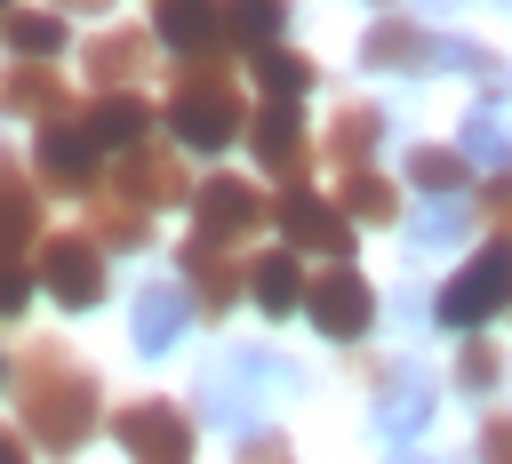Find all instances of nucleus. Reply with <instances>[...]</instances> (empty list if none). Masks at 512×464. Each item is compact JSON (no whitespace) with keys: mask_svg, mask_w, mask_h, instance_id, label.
I'll return each instance as SVG.
<instances>
[{"mask_svg":"<svg viewBox=\"0 0 512 464\" xmlns=\"http://www.w3.org/2000/svg\"><path fill=\"white\" fill-rule=\"evenodd\" d=\"M32 184L16 176V160H0V264H16V248L32 240Z\"/></svg>","mask_w":512,"mask_h":464,"instance_id":"16","label":"nucleus"},{"mask_svg":"<svg viewBox=\"0 0 512 464\" xmlns=\"http://www.w3.org/2000/svg\"><path fill=\"white\" fill-rule=\"evenodd\" d=\"M184 192H200V184H184V168L168 160V152H136V200L152 208V200H184Z\"/></svg>","mask_w":512,"mask_h":464,"instance_id":"26","label":"nucleus"},{"mask_svg":"<svg viewBox=\"0 0 512 464\" xmlns=\"http://www.w3.org/2000/svg\"><path fill=\"white\" fill-rule=\"evenodd\" d=\"M272 216H280V232H288V248H320L328 264H344V248H352V224H344V208H328L320 192H304V184H288V192L272 200Z\"/></svg>","mask_w":512,"mask_h":464,"instance_id":"8","label":"nucleus"},{"mask_svg":"<svg viewBox=\"0 0 512 464\" xmlns=\"http://www.w3.org/2000/svg\"><path fill=\"white\" fill-rule=\"evenodd\" d=\"M496 368H504V360H496V344H464L456 384H464V392H488V384H496Z\"/></svg>","mask_w":512,"mask_h":464,"instance_id":"32","label":"nucleus"},{"mask_svg":"<svg viewBox=\"0 0 512 464\" xmlns=\"http://www.w3.org/2000/svg\"><path fill=\"white\" fill-rule=\"evenodd\" d=\"M280 384H288V360H280V352H224V360L208 368V384H200V408H208L216 424L248 432L256 400H264V392H280Z\"/></svg>","mask_w":512,"mask_h":464,"instance_id":"4","label":"nucleus"},{"mask_svg":"<svg viewBox=\"0 0 512 464\" xmlns=\"http://www.w3.org/2000/svg\"><path fill=\"white\" fill-rule=\"evenodd\" d=\"M304 320H312L320 336H336V344H344V336H360V328L376 320V288H368L352 264H328V272L304 288Z\"/></svg>","mask_w":512,"mask_h":464,"instance_id":"6","label":"nucleus"},{"mask_svg":"<svg viewBox=\"0 0 512 464\" xmlns=\"http://www.w3.org/2000/svg\"><path fill=\"white\" fill-rule=\"evenodd\" d=\"M432 416V376L424 368H384V392H376V424L392 440H416Z\"/></svg>","mask_w":512,"mask_h":464,"instance_id":"12","label":"nucleus"},{"mask_svg":"<svg viewBox=\"0 0 512 464\" xmlns=\"http://www.w3.org/2000/svg\"><path fill=\"white\" fill-rule=\"evenodd\" d=\"M352 216H360V224H392V216H400V192H392L376 168H360V176H344V224H352Z\"/></svg>","mask_w":512,"mask_h":464,"instance_id":"24","label":"nucleus"},{"mask_svg":"<svg viewBox=\"0 0 512 464\" xmlns=\"http://www.w3.org/2000/svg\"><path fill=\"white\" fill-rule=\"evenodd\" d=\"M40 288L56 304H96L104 296V248L96 240H40Z\"/></svg>","mask_w":512,"mask_h":464,"instance_id":"9","label":"nucleus"},{"mask_svg":"<svg viewBox=\"0 0 512 464\" xmlns=\"http://www.w3.org/2000/svg\"><path fill=\"white\" fill-rule=\"evenodd\" d=\"M456 152H464V160H496V168H504V160H512V136H504V120H496V112H472Z\"/></svg>","mask_w":512,"mask_h":464,"instance_id":"28","label":"nucleus"},{"mask_svg":"<svg viewBox=\"0 0 512 464\" xmlns=\"http://www.w3.org/2000/svg\"><path fill=\"white\" fill-rule=\"evenodd\" d=\"M152 24H160V40H176V48H200V40L216 32V8H200V0H168Z\"/></svg>","mask_w":512,"mask_h":464,"instance_id":"27","label":"nucleus"},{"mask_svg":"<svg viewBox=\"0 0 512 464\" xmlns=\"http://www.w3.org/2000/svg\"><path fill=\"white\" fill-rule=\"evenodd\" d=\"M472 176V160L464 152H448V144H416L408 152V184H424L432 200H456V184Z\"/></svg>","mask_w":512,"mask_h":464,"instance_id":"21","label":"nucleus"},{"mask_svg":"<svg viewBox=\"0 0 512 464\" xmlns=\"http://www.w3.org/2000/svg\"><path fill=\"white\" fill-rule=\"evenodd\" d=\"M96 240L136 248V240H144V200H96Z\"/></svg>","mask_w":512,"mask_h":464,"instance_id":"29","label":"nucleus"},{"mask_svg":"<svg viewBox=\"0 0 512 464\" xmlns=\"http://www.w3.org/2000/svg\"><path fill=\"white\" fill-rule=\"evenodd\" d=\"M0 464H24V448H16V432H0Z\"/></svg>","mask_w":512,"mask_h":464,"instance_id":"37","label":"nucleus"},{"mask_svg":"<svg viewBox=\"0 0 512 464\" xmlns=\"http://www.w3.org/2000/svg\"><path fill=\"white\" fill-rule=\"evenodd\" d=\"M512 304V248L496 240V248H480L448 288H440V320L448 328H480L488 312H504Z\"/></svg>","mask_w":512,"mask_h":464,"instance_id":"5","label":"nucleus"},{"mask_svg":"<svg viewBox=\"0 0 512 464\" xmlns=\"http://www.w3.org/2000/svg\"><path fill=\"white\" fill-rule=\"evenodd\" d=\"M248 288H256V304L264 312H304V264L288 256V248H272V256H256V272H248Z\"/></svg>","mask_w":512,"mask_h":464,"instance_id":"15","label":"nucleus"},{"mask_svg":"<svg viewBox=\"0 0 512 464\" xmlns=\"http://www.w3.org/2000/svg\"><path fill=\"white\" fill-rule=\"evenodd\" d=\"M136 64H144V40H136V32H104V40L88 48V80H96V88H120ZM120 96H128V88H120Z\"/></svg>","mask_w":512,"mask_h":464,"instance_id":"23","label":"nucleus"},{"mask_svg":"<svg viewBox=\"0 0 512 464\" xmlns=\"http://www.w3.org/2000/svg\"><path fill=\"white\" fill-rule=\"evenodd\" d=\"M168 128H176V144H192V152H224V144L240 136V96H232V80H224V64H216V56L176 64Z\"/></svg>","mask_w":512,"mask_h":464,"instance_id":"2","label":"nucleus"},{"mask_svg":"<svg viewBox=\"0 0 512 464\" xmlns=\"http://www.w3.org/2000/svg\"><path fill=\"white\" fill-rule=\"evenodd\" d=\"M24 424L40 432V448H56V456H72L80 440H88V424H96V384L72 368V360H56V352H32V368H24Z\"/></svg>","mask_w":512,"mask_h":464,"instance_id":"1","label":"nucleus"},{"mask_svg":"<svg viewBox=\"0 0 512 464\" xmlns=\"http://www.w3.org/2000/svg\"><path fill=\"white\" fill-rule=\"evenodd\" d=\"M488 216H496V232H512V168L488 184Z\"/></svg>","mask_w":512,"mask_h":464,"instance_id":"35","label":"nucleus"},{"mask_svg":"<svg viewBox=\"0 0 512 464\" xmlns=\"http://www.w3.org/2000/svg\"><path fill=\"white\" fill-rule=\"evenodd\" d=\"M96 152H104V144H96L88 120H72V112L40 128V176H48L56 192H88V184H96Z\"/></svg>","mask_w":512,"mask_h":464,"instance_id":"10","label":"nucleus"},{"mask_svg":"<svg viewBox=\"0 0 512 464\" xmlns=\"http://www.w3.org/2000/svg\"><path fill=\"white\" fill-rule=\"evenodd\" d=\"M368 64H384V72H424V64H456V72L504 80L488 48H464V40H432V32H424V24H408V16H376V24H368Z\"/></svg>","mask_w":512,"mask_h":464,"instance_id":"3","label":"nucleus"},{"mask_svg":"<svg viewBox=\"0 0 512 464\" xmlns=\"http://www.w3.org/2000/svg\"><path fill=\"white\" fill-rule=\"evenodd\" d=\"M192 216H200L208 240H232V232H256V224H264V192L240 184V176H208V184L192 192Z\"/></svg>","mask_w":512,"mask_h":464,"instance_id":"11","label":"nucleus"},{"mask_svg":"<svg viewBox=\"0 0 512 464\" xmlns=\"http://www.w3.org/2000/svg\"><path fill=\"white\" fill-rule=\"evenodd\" d=\"M112 432H120V448L136 464H184L192 456V424H184L176 400H136V408H120Z\"/></svg>","mask_w":512,"mask_h":464,"instance_id":"7","label":"nucleus"},{"mask_svg":"<svg viewBox=\"0 0 512 464\" xmlns=\"http://www.w3.org/2000/svg\"><path fill=\"white\" fill-rule=\"evenodd\" d=\"M184 272H192V288H200V304L208 312H224L232 296H240V264H232V248L224 240H208V232H192V248H184Z\"/></svg>","mask_w":512,"mask_h":464,"instance_id":"13","label":"nucleus"},{"mask_svg":"<svg viewBox=\"0 0 512 464\" xmlns=\"http://www.w3.org/2000/svg\"><path fill=\"white\" fill-rule=\"evenodd\" d=\"M0 32H8V48H24V64L64 48V16H48V8H0Z\"/></svg>","mask_w":512,"mask_h":464,"instance_id":"17","label":"nucleus"},{"mask_svg":"<svg viewBox=\"0 0 512 464\" xmlns=\"http://www.w3.org/2000/svg\"><path fill=\"white\" fill-rule=\"evenodd\" d=\"M184 328V296L176 288H144L136 296V352H168Z\"/></svg>","mask_w":512,"mask_h":464,"instance_id":"18","label":"nucleus"},{"mask_svg":"<svg viewBox=\"0 0 512 464\" xmlns=\"http://www.w3.org/2000/svg\"><path fill=\"white\" fill-rule=\"evenodd\" d=\"M216 32H232V40H272V32H280V8H216Z\"/></svg>","mask_w":512,"mask_h":464,"instance_id":"31","label":"nucleus"},{"mask_svg":"<svg viewBox=\"0 0 512 464\" xmlns=\"http://www.w3.org/2000/svg\"><path fill=\"white\" fill-rule=\"evenodd\" d=\"M248 64H256V80H264V104H296V96L312 88V64L288 56V48H256Z\"/></svg>","mask_w":512,"mask_h":464,"instance_id":"22","label":"nucleus"},{"mask_svg":"<svg viewBox=\"0 0 512 464\" xmlns=\"http://www.w3.org/2000/svg\"><path fill=\"white\" fill-rule=\"evenodd\" d=\"M480 456H488V464H512V424H504V416L480 432Z\"/></svg>","mask_w":512,"mask_h":464,"instance_id":"36","label":"nucleus"},{"mask_svg":"<svg viewBox=\"0 0 512 464\" xmlns=\"http://www.w3.org/2000/svg\"><path fill=\"white\" fill-rule=\"evenodd\" d=\"M464 232V200H432L424 216H416V248H448Z\"/></svg>","mask_w":512,"mask_h":464,"instance_id":"30","label":"nucleus"},{"mask_svg":"<svg viewBox=\"0 0 512 464\" xmlns=\"http://www.w3.org/2000/svg\"><path fill=\"white\" fill-rule=\"evenodd\" d=\"M0 104H8V112L48 104V120H64V88H56V72H48V64H16V72L0 80Z\"/></svg>","mask_w":512,"mask_h":464,"instance_id":"25","label":"nucleus"},{"mask_svg":"<svg viewBox=\"0 0 512 464\" xmlns=\"http://www.w3.org/2000/svg\"><path fill=\"white\" fill-rule=\"evenodd\" d=\"M384 136V112H368V104H344L336 112V128H328V160H344L352 176H360V160H368V144Z\"/></svg>","mask_w":512,"mask_h":464,"instance_id":"20","label":"nucleus"},{"mask_svg":"<svg viewBox=\"0 0 512 464\" xmlns=\"http://www.w3.org/2000/svg\"><path fill=\"white\" fill-rule=\"evenodd\" d=\"M144 128H152V104L144 96H104L88 112V136L96 144H144Z\"/></svg>","mask_w":512,"mask_h":464,"instance_id":"19","label":"nucleus"},{"mask_svg":"<svg viewBox=\"0 0 512 464\" xmlns=\"http://www.w3.org/2000/svg\"><path fill=\"white\" fill-rule=\"evenodd\" d=\"M24 296H32L24 264H0V312H24Z\"/></svg>","mask_w":512,"mask_h":464,"instance_id":"34","label":"nucleus"},{"mask_svg":"<svg viewBox=\"0 0 512 464\" xmlns=\"http://www.w3.org/2000/svg\"><path fill=\"white\" fill-rule=\"evenodd\" d=\"M240 464H296V456H288L280 432H248V440H240Z\"/></svg>","mask_w":512,"mask_h":464,"instance_id":"33","label":"nucleus"},{"mask_svg":"<svg viewBox=\"0 0 512 464\" xmlns=\"http://www.w3.org/2000/svg\"><path fill=\"white\" fill-rule=\"evenodd\" d=\"M256 160H264L272 176H288V168L304 160V120H296V104H264V112H256Z\"/></svg>","mask_w":512,"mask_h":464,"instance_id":"14","label":"nucleus"}]
</instances>
